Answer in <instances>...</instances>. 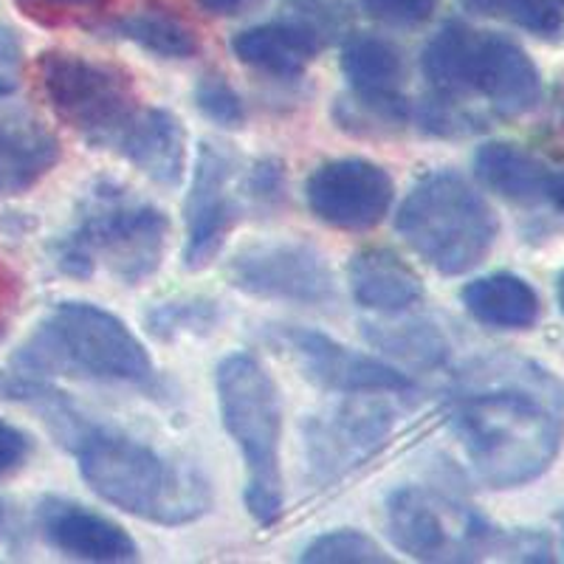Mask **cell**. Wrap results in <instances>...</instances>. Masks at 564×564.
I'll return each instance as SVG.
<instances>
[{"label": "cell", "mask_w": 564, "mask_h": 564, "mask_svg": "<svg viewBox=\"0 0 564 564\" xmlns=\"http://www.w3.org/2000/svg\"><path fill=\"white\" fill-rule=\"evenodd\" d=\"M32 455V441L23 430L12 423L0 421V477L18 471Z\"/></svg>", "instance_id": "cell-31"}, {"label": "cell", "mask_w": 564, "mask_h": 564, "mask_svg": "<svg viewBox=\"0 0 564 564\" xmlns=\"http://www.w3.org/2000/svg\"><path fill=\"white\" fill-rule=\"evenodd\" d=\"M23 77V48L9 29L0 26V97H9L20 88Z\"/></svg>", "instance_id": "cell-30"}, {"label": "cell", "mask_w": 564, "mask_h": 564, "mask_svg": "<svg viewBox=\"0 0 564 564\" xmlns=\"http://www.w3.org/2000/svg\"><path fill=\"white\" fill-rule=\"evenodd\" d=\"M302 562L311 564H387L390 556L381 551L376 542H372L367 533L361 531H334V533H322L319 539H314L305 553H302Z\"/></svg>", "instance_id": "cell-26"}, {"label": "cell", "mask_w": 564, "mask_h": 564, "mask_svg": "<svg viewBox=\"0 0 564 564\" xmlns=\"http://www.w3.org/2000/svg\"><path fill=\"white\" fill-rule=\"evenodd\" d=\"M37 70L59 122L97 148H113L139 110L133 83L116 65L70 52H45Z\"/></svg>", "instance_id": "cell-8"}, {"label": "cell", "mask_w": 564, "mask_h": 564, "mask_svg": "<svg viewBox=\"0 0 564 564\" xmlns=\"http://www.w3.org/2000/svg\"><path fill=\"white\" fill-rule=\"evenodd\" d=\"M170 220L113 181L90 186L77 220L54 243V263L70 276L105 269L124 285H139L159 271L167 251Z\"/></svg>", "instance_id": "cell-4"}, {"label": "cell", "mask_w": 564, "mask_h": 564, "mask_svg": "<svg viewBox=\"0 0 564 564\" xmlns=\"http://www.w3.org/2000/svg\"><path fill=\"white\" fill-rule=\"evenodd\" d=\"M423 74L432 94L460 105H466V97H482L494 113L508 119L533 110L542 97L539 68L522 45L457 20L430 40L423 52Z\"/></svg>", "instance_id": "cell-5"}, {"label": "cell", "mask_w": 564, "mask_h": 564, "mask_svg": "<svg viewBox=\"0 0 564 564\" xmlns=\"http://www.w3.org/2000/svg\"><path fill=\"white\" fill-rule=\"evenodd\" d=\"M475 170L477 178L491 193L513 200V204H536V200L547 198L551 170L517 144H508V141L482 144L477 150Z\"/></svg>", "instance_id": "cell-21"}, {"label": "cell", "mask_w": 564, "mask_h": 564, "mask_svg": "<svg viewBox=\"0 0 564 564\" xmlns=\"http://www.w3.org/2000/svg\"><path fill=\"white\" fill-rule=\"evenodd\" d=\"M79 475L105 502L159 525H186L212 506V488L198 468L175 463L122 432L83 423L65 443Z\"/></svg>", "instance_id": "cell-2"}, {"label": "cell", "mask_w": 564, "mask_h": 564, "mask_svg": "<svg viewBox=\"0 0 564 564\" xmlns=\"http://www.w3.org/2000/svg\"><path fill=\"white\" fill-rule=\"evenodd\" d=\"M322 32L308 20H274L231 37V52L249 68L269 77H300L322 52Z\"/></svg>", "instance_id": "cell-17"}, {"label": "cell", "mask_w": 564, "mask_h": 564, "mask_svg": "<svg viewBox=\"0 0 564 564\" xmlns=\"http://www.w3.org/2000/svg\"><path fill=\"white\" fill-rule=\"evenodd\" d=\"M113 29L124 40L141 45L144 52L159 54L164 59H186L200 52L195 29L161 3H144V7L133 9L122 20H116Z\"/></svg>", "instance_id": "cell-22"}, {"label": "cell", "mask_w": 564, "mask_h": 564, "mask_svg": "<svg viewBox=\"0 0 564 564\" xmlns=\"http://www.w3.org/2000/svg\"><path fill=\"white\" fill-rule=\"evenodd\" d=\"M3 528H7V508L0 502V533H3Z\"/></svg>", "instance_id": "cell-36"}, {"label": "cell", "mask_w": 564, "mask_h": 564, "mask_svg": "<svg viewBox=\"0 0 564 564\" xmlns=\"http://www.w3.org/2000/svg\"><path fill=\"white\" fill-rule=\"evenodd\" d=\"M218 319L215 302L204 296H186V300L161 302L159 308L148 314V325L159 339H178V336L206 334Z\"/></svg>", "instance_id": "cell-25"}, {"label": "cell", "mask_w": 564, "mask_h": 564, "mask_svg": "<svg viewBox=\"0 0 564 564\" xmlns=\"http://www.w3.org/2000/svg\"><path fill=\"white\" fill-rule=\"evenodd\" d=\"M350 398L305 423V452L319 480H336L370 460L392 432V412L384 404L370 395Z\"/></svg>", "instance_id": "cell-13"}, {"label": "cell", "mask_w": 564, "mask_h": 564, "mask_svg": "<svg viewBox=\"0 0 564 564\" xmlns=\"http://www.w3.org/2000/svg\"><path fill=\"white\" fill-rule=\"evenodd\" d=\"M401 238L437 274L457 276L480 265L497 240V215L457 173H432L398 209Z\"/></svg>", "instance_id": "cell-7"}, {"label": "cell", "mask_w": 564, "mask_h": 564, "mask_svg": "<svg viewBox=\"0 0 564 564\" xmlns=\"http://www.w3.org/2000/svg\"><path fill=\"white\" fill-rule=\"evenodd\" d=\"M556 296H558V305H562V311H564V271L558 274V280H556Z\"/></svg>", "instance_id": "cell-35"}, {"label": "cell", "mask_w": 564, "mask_h": 564, "mask_svg": "<svg viewBox=\"0 0 564 564\" xmlns=\"http://www.w3.org/2000/svg\"><path fill=\"white\" fill-rule=\"evenodd\" d=\"M452 426L491 488H520L545 475L564 437L562 406L545 376L466 384L452 404Z\"/></svg>", "instance_id": "cell-1"}, {"label": "cell", "mask_w": 564, "mask_h": 564, "mask_svg": "<svg viewBox=\"0 0 564 564\" xmlns=\"http://www.w3.org/2000/svg\"><path fill=\"white\" fill-rule=\"evenodd\" d=\"M57 161L59 144L52 130L32 116H0V195L26 193Z\"/></svg>", "instance_id": "cell-18"}, {"label": "cell", "mask_w": 564, "mask_h": 564, "mask_svg": "<svg viewBox=\"0 0 564 564\" xmlns=\"http://www.w3.org/2000/svg\"><path fill=\"white\" fill-rule=\"evenodd\" d=\"M105 0H20V7L26 9L32 18H43V14H77V12H94L102 7Z\"/></svg>", "instance_id": "cell-32"}, {"label": "cell", "mask_w": 564, "mask_h": 564, "mask_svg": "<svg viewBox=\"0 0 564 564\" xmlns=\"http://www.w3.org/2000/svg\"><path fill=\"white\" fill-rule=\"evenodd\" d=\"M12 365L29 379L65 376L133 387H153L155 381L148 347L119 316L90 302L57 305L18 347Z\"/></svg>", "instance_id": "cell-3"}, {"label": "cell", "mask_w": 564, "mask_h": 564, "mask_svg": "<svg viewBox=\"0 0 564 564\" xmlns=\"http://www.w3.org/2000/svg\"><path fill=\"white\" fill-rule=\"evenodd\" d=\"M198 3L206 9V12L224 14V18H229V14H240L246 7H251V0H198Z\"/></svg>", "instance_id": "cell-33"}, {"label": "cell", "mask_w": 564, "mask_h": 564, "mask_svg": "<svg viewBox=\"0 0 564 564\" xmlns=\"http://www.w3.org/2000/svg\"><path fill=\"white\" fill-rule=\"evenodd\" d=\"M372 345L412 365H437L446 356V339L430 322H401V325H367Z\"/></svg>", "instance_id": "cell-23"}, {"label": "cell", "mask_w": 564, "mask_h": 564, "mask_svg": "<svg viewBox=\"0 0 564 564\" xmlns=\"http://www.w3.org/2000/svg\"><path fill=\"white\" fill-rule=\"evenodd\" d=\"M463 7L486 18L508 20L539 37H556L564 26V9L558 0H463Z\"/></svg>", "instance_id": "cell-24"}, {"label": "cell", "mask_w": 564, "mask_h": 564, "mask_svg": "<svg viewBox=\"0 0 564 564\" xmlns=\"http://www.w3.org/2000/svg\"><path fill=\"white\" fill-rule=\"evenodd\" d=\"M558 212H564V173H551V184H547V198Z\"/></svg>", "instance_id": "cell-34"}, {"label": "cell", "mask_w": 564, "mask_h": 564, "mask_svg": "<svg viewBox=\"0 0 564 564\" xmlns=\"http://www.w3.org/2000/svg\"><path fill=\"white\" fill-rule=\"evenodd\" d=\"M276 345L289 352L296 370L327 392H341V395H410L415 384L404 372L384 365L379 359H370L365 352H356L341 341L308 330V327H280L276 330Z\"/></svg>", "instance_id": "cell-10"}, {"label": "cell", "mask_w": 564, "mask_h": 564, "mask_svg": "<svg viewBox=\"0 0 564 564\" xmlns=\"http://www.w3.org/2000/svg\"><path fill=\"white\" fill-rule=\"evenodd\" d=\"M224 426L243 452L246 506L260 525H274L282 513V406L274 379L246 352L220 361L215 372Z\"/></svg>", "instance_id": "cell-6"}, {"label": "cell", "mask_w": 564, "mask_h": 564, "mask_svg": "<svg viewBox=\"0 0 564 564\" xmlns=\"http://www.w3.org/2000/svg\"><path fill=\"white\" fill-rule=\"evenodd\" d=\"M113 150L155 184L178 186L184 178L186 130L170 110H135L128 128L116 139Z\"/></svg>", "instance_id": "cell-16"}, {"label": "cell", "mask_w": 564, "mask_h": 564, "mask_svg": "<svg viewBox=\"0 0 564 564\" xmlns=\"http://www.w3.org/2000/svg\"><path fill=\"white\" fill-rule=\"evenodd\" d=\"M37 525L54 551L85 562H133L139 556L133 536L122 525L77 502L48 500L40 502Z\"/></svg>", "instance_id": "cell-15"}, {"label": "cell", "mask_w": 564, "mask_h": 564, "mask_svg": "<svg viewBox=\"0 0 564 564\" xmlns=\"http://www.w3.org/2000/svg\"><path fill=\"white\" fill-rule=\"evenodd\" d=\"M285 189V178H282V164L280 161H260L251 170L249 181H246V195L254 200L257 206H274L282 198Z\"/></svg>", "instance_id": "cell-29"}, {"label": "cell", "mask_w": 564, "mask_h": 564, "mask_svg": "<svg viewBox=\"0 0 564 564\" xmlns=\"http://www.w3.org/2000/svg\"><path fill=\"white\" fill-rule=\"evenodd\" d=\"M466 311L477 322L500 330H528L539 319V296L522 276L488 274L460 291Z\"/></svg>", "instance_id": "cell-20"}, {"label": "cell", "mask_w": 564, "mask_h": 564, "mask_svg": "<svg viewBox=\"0 0 564 564\" xmlns=\"http://www.w3.org/2000/svg\"><path fill=\"white\" fill-rule=\"evenodd\" d=\"M311 212L322 224L365 231L384 220L392 206V178L367 159H336L314 170L305 184Z\"/></svg>", "instance_id": "cell-14"}, {"label": "cell", "mask_w": 564, "mask_h": 564, "mask_svg": "<svg viewBox=\"0 0 564 564\" xmlns=\"http://www.w3.org/2000/svg\"><path fill=\"white\" fill-rule=\"evenodd\" d=\"M370 18L381 20L387 26H421L435 14L441 0H361Z\"/></svg>", "instance_id": "cell-28"}, {"label": "cell", "mask_w": 564, "mask_h": 564, "mask_svg": "<svg viewBox=\"0 0 564 564\" xmlns=\"http://www.w3.org/2000/svg\"><path fill=\"white\" fill-rule=\"evenodd\" d=\"M350 289L376 314H401L423 300L421 276L390 249H361L352 257Z\"/></svg>", "instance_id": "cell-19"}, {"label": "cell", "mask_w": 564, "mask_h": 564, "mask_svg": "<svg viewBox=\"0 0 564 564\" xmlns=\"http://www.w3.org/2000/svg\"><path fill=\"white\" fill-rule=\"evenodd\" d=\"M195 105L206 119H212L220 128H243L246 108L240 94L220 74H206L195 85Z\"/></svg>", "instance_id": "cell-27"}, {"label": "cell", "mask_w": 564, "mask_h": 564, "mask_svg": "<svg viewBox=\"0 0 564 564\" xmlns=\"http://www.w3.org/2000/svg\"><path fill=\"white\" fill-rule=\"evenodd\" d=\"M226 276L238 291L257 300L325 305L334 300V271L325 257L300 240H265L235 254Z\"/></svg>", "instance_id": "cell-9"}, {"label": "cell", "mask_w": 564, "mask_h": 564, "mask_svg": "<svg viewBox=\"0 0 564 564\" xmlns=\"http://www.w3.org/2000/svg\"><path fill=\"white\" fill-rule=\"evenodd\" d=\"M238 167V155L226 144H212V141L200 144L193 189L186 195L184 206V265L189 271L206 269L220 254L231 229L243 218L240 195L231 193Z\"/></svg>", "instance_id": "cell-11"}, {"label": "cell", "mask_w": 564, "mask_h": 564, "mask_svg": "<svg viewBox=\"0 0 564 564\" xmlns=\"http://www.w3.org/2000/svg\"><path fill=\"white\" fill-rule=\"evenodd\" d=\"M387 531L398 551L421 562L466 558L488 539V531L471 517L446 508L423 488H401L387 502Z\"/></svg>", "instance_id": "cell-12"}]
</instances>
